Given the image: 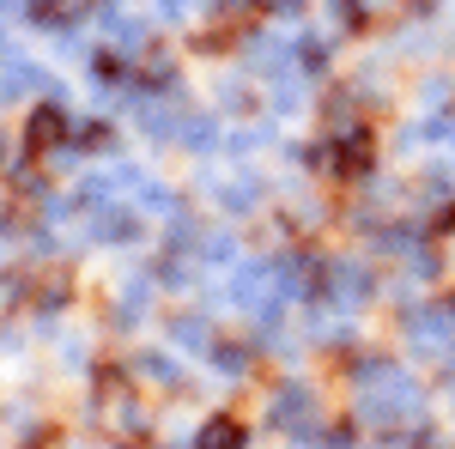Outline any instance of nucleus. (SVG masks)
Wrapping results in <instances>:
<instances>
[{"label": "nucleus", "instance_id": "f257e3e1", "mask_svg": "<svg viewBox=\"0 0 455 449\" xmlns=\"http://www.w3.org/2000/svg\"><path fill=\"white\" fill-rule=\"evenodd\" d=\"M310 419H315V395L304 389V382H291V389H280L274 395V425H285V431H310Z\"/></svg>", "mask_w": 455, "mask_h": 449}, {"label": "nucleus", "instance_id": "f03ea898", "mask_svg": "<svg viewBox=\"0 0 455 449\" xmlns=\"http://www.w3.org/2000/svg\"><path fill=\"white\" fill-rule=\"evenodd\" d=\"M328 171L334 176H358V171H371V134L364 128H352L334 152H328Z\"/></svg>", "mask_w": 455, "mask_h": 449}, {"label": "nucleus", "instance_id": "7ed1b4c3", "mask_svg": "<svg viewBox=\"0 0 455 449\" xmlns=\"http://www.w3.org/2000/svg\"><path fill=\"white\" fill-rule=\"evenodd\" d=\"M25 140H31V152H49V146H61V140H68V122H61V109H55V104H43V109L31 116Z\"/></svg>", "mask_w": 455, "mask_h": 449}, {"label": "nucleus", "instance_id": "20e7f679", "mask_svg": "<svg viewBox=\"0 0 455 449\" xmlns=\"http://www.w3.org/2000/svg\"><path fill=\"white\" fill-rule=\"evenodd\" d=\"M195 449H243V425L231 413H219V419H207V431H201V444Z\"/></svg>", "mask_w": 455, "mask_h": 449}, {"label": "nucleus", "instance_id": "39448f33", "mask_svg": "<svg viewBox=\"0 0 455 449\" xmlns=\"http://www.w3.org/2000/svg\"><path fill=\"white\" fill-rule=\"evenodd\" d=\"M85 6H92V0H36L31 19L36 25H73V19H85Z\"/></svg>", "mask_w": 455, "mask_h": 449}, {"label": "nucleus", "instance_id": "423d86ee", "mask_svg": "<svg viewBox=\"0 0 455 449\" xmlns=\"http://www.w3.org/2000/svg\"><path fill=\"white\" fill-rule=\"evenodd\" d=\"M443 328H450V322H443V310H437V316H413V334H419L425 352H431V346H443Z\"/></svg>", "mask_w": 455, "mask_h": 449}, {"label": "nucleus", "instance_id": "0eeeda50", "mask_svg": "<svg viewBox=\"0 0 455 449\" xmlns=\"http://www.w3.org/2000/svg\"><path fill=\"white\" fill-rule=\"evenodd\" d=\"M182 140H195V146L207 152V146H212V122H201V116H195V122H182Z\"/></svg>", "mask_w": 455, "mask_h": 449}, {"label": "nucleus", "instance_id": "6e6552de", "mask_svg": "<svg viewBox=\"0 0 455 449\" xmlns=\"http://www.w3.org/2000/svg\"><path fill=\"white\" fill-rule=\"evenodd\" d=\"M219 365H225V371H237V377H243V371H249V352H243V346H219Z\"/></svg>", "mask_w": 455, "mask_h": 449}, {"label": "nucleus", "instance_id": "1a4fd4ad", "mask_svg": "<svg viewBox=\"0 0 455 449\" xmlns=\"http://www.w3.org/2000/svg\"><path fill=\"white\" fill-rule=\"evenodd\" d=\"M146 310V285H128V298H122V322H134Z\"/></svg>", "mask_w": 455, "mask_h": 449}, {"label": "nucleus", "instance_id": "9d476101", "mask_svg": "<svg viewBox=\"0 0 455 449\" xmlns=\"http://www.w3.org/2000/svg\"><path fill=\"white\" fill-rule=\"evenodd\" d=\"M315 444H328V449H352V431H347V425H334V431H322Z\"/></svg>", "mask_w": 455, "mask_h": 449}, {"label": "nucleus", "instance_id": "9b49d317", "mask_svg": "<svg viewBox=\"0 0 455 449\" xmlns=\"http://www.w3.org/2000/svg\"><path fill=\"white\" fill-rule=\"evenodd\" d=\"M140 371H146V377H158V382H171V377H176L164 358H140Z\"/></svg>", "mask_w": 455, "mask_h": 449}, {"label": "nucleus", "instance_id": "f8f14e48", "mask_svg": "<svg viewBox=\"0 0 455 449\" xmlns=\"http://www.w3.org/2000/svg\"><path fill=\"white\" fill-rule=\"evenodd\" d=\"M340 25H364V6L358 0H340Z\"/></svg>", "mask_w": 455, "mask_h": 449}, {"label": "nucleus", "instance_id": "ddd939ff", "mask_svg": "<svg viewBox=\"0 0 455 449\" xmlns=\"http://www.w3.org/2000/svg\"><path fill=\"white\" fill-rule=\"evenodd\" d=\"M267 6H274V12H298L304 0H267Z\"/></svg>", "mask_w": 455, "mask_h": 449}]
</instances>
